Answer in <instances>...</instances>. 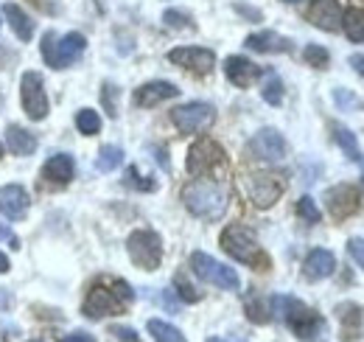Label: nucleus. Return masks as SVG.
Returning a JSON list of instances; mask_svg holds the SVG:
<instances>
[{"instance_id":"obj_27","label":"nucleus","mask_w":364,"mask_h":342,"mask_svg":"<svg viewBox=\"0 0 364 342\" xmlns=\"http://www.w3.org/2000/svg\"><path fill=\"white\" fill-rule=\"evenodd\" d=\"M149 334L154 337V342H188L180 328L166 320H149Z\"/></svg>"},{"instance_id":"obj_6","label":"nucleus","mask_w":364,"mask_h":342,"mask_svg":"<svg viewBox=\"0 0 364 342\" xmlns=\"http://www.w3.org/2000/svg\"><path fill=\"white\" fill-rule=\"evenodd\" d=\"M127 250L132 264L146 272H154L163 264V239L154 230H132V236L127 239Z\"/></svg>"},{"instance_id":"obj_15","label":"nucleus","mask_w":364,"mask_h":342,"mask_svg":"<svg viewBox=\"0 0 364 342\" xmlns=\"http://www.w3.org/2000/svg\"><path fill=\"white\" fill-rule=\"evenodd\" d=\"M28 208H31V197L23 185H17V182L0 185V214L6 219L20 222V219H26Z\"/></svg>"},{"instance_id":"obj_16","label":"nucleus","mask_w":364,"mask_h":342,"mask_svg":"<svg viewBox=\"0 0 364 342\" xmlns=\"http://www.w3.org/2000/svg\"><path fill=\"white\" fill-rule=\"evenodd\" d=\"M342 6L339 0H311L309 20L322 31H339L342 28Z\"/></svg>"},{"instance_id":"obj_19","label":"nucleus","mask_w":364,"mask_h":342,"mask_svg":"<svg viewBox=\"0 0 364 342\" xmlns=\"http://www.w3.org/2000/svg\"><path fill=\"white\" fill-rule=\"evenodd\" d=\"M336 269V256L331 250H311L306 261H303V275L309 281H322V278H331Z\"/></svg>"},{"instance_id":"obj_7","label":"nucleus","mask_w":364,"mask_h":342,"mask_svg":"<svg viewBox=\"0 0 364 342\" xmlns=\"http://www.w3.org/2000/svg\"><path fill=\"white\" fill-rule=\"evenodd\" d=\"M191 269H193V275H196L199 281L213 284V286H219V289L238 292V286H241L238 272L230 269L228 264L216 261L213 256H208V253H193V256H191Z\"/></svg>"},{"instance_id":"obj_45","label":"nucleus","mask_w":364,"mask_h":342,"mask_svg":"<svg viewBox=\"0 0 364 342\" xmlns=\"http://www.w3.org/2000/svg\"><path fill=\"white\" fill-rule=\"evenodd\" d=\"M3 272H9V258L0 253V275H3Z\"/></svg>"},{"instance_id":"obj_35","label":"nucleus","mask_w":364,"mask_h":342,"mask_svg":"<svg viewBox=\"0 0 364 342\" xmlns=\"http://www.w3.org/2000/svg\"><path fill=\"white\" fill-rule=\"evenodd\" d=\"M115 98H118V87L109 85V82H104V87H101V101H104V110H107V115H109V118H115V115H118Z\"/></svg>"},{"instance_id":"obj_40","label":"nucleus","mask_w":364,"mask_h":342,"mask_svg":"<svg viewBox=\"0 0 364 342\" xmlns=\"http://www.w3.org/2000/svg\"><path fill=\"white\" fill-rule=\"evenodd\" d=\"M112 334H115L121 342H140L135 331H132V328H127V326H115V328H112Z\"/></svg>"},{"instance_id":"obj_39","label":"nucleus","mask_w":364,"mask_h":342,"mask_svg":"<svg viewBox=\"0 0 364 342\" xmlns=\"http://www.w3.org/2000/svg\"><path fill=\"white\" fill-rule=\"evenodd\" d=\"M0 242H6L11 250H17V247H20V239H17V233H14L11 227H6V224H0Z\"/></svg>"},{"instance_id":"obj_2","label":"nucleus","mask_w":364,"mask_h":342,"mask_svg":"<svg viewBox=\"0 0 364 342\" xmlns=\"http://www.w3.org/2000/svg\"><path fill=\"white\" fill-rule=\"evenodd\" d=\"M272 306L277 317H283L289 323V328L300 337L303 342H322L325 334V320L319 317L314 309H309L306 303L294 298H272Z\"/></svg>"},{"instance_id":"obj_10","label":"nucleus","mask_w":364,"mask_h":342,"mask_svg":"<svg viewBox=\"0 0 364 342\" xmlns=\"http://www.w3.org/2000/svg\"><path fill=\"white\" fill-rule=\"evenodd\" d=\"M20 101H23V110H26V115L31 121H46L48 118L50 104H48L46 85H43L40 73H34V71L23 73V79H20Z\"/></svg>"},{"instance_id":"obj_17","label":"nucleus","mask_w":364,"mask_h":342,"mask_svg":"<svg viewBox=\"0 0 364 342\" xmlns=\"http://www.w3.org/2000/svg\"><path fill=\"white\" fill-rule=\"evenodd\" d=\"M177 95H180V90L171 82H146V85H140L135 90V104L151 110V107H157V104H163L168 98H177Z\"/></svg>"},{"instance_id":"obj_18","label":"nucleus","mask_w":364,"mask_h":342,"mask_svg":"<svg viewBox=\"0 0 364 342\" xmlns=\"http://www.w3.org/2000/svg\"><path fill=\"white\" fill-rule=\"evenodd\" d=\"M225 73H228V79L235 87H250L252 82H258L261 68H258L255 62H250L247 56H228Z\"/></svg>"},{"instance_id":"obj_43","label":"nucleus","mask_w":364,"mask_h":342,"mask_svg":"<svg viewBox=\"0 0 364 342\" xmlns=\"http://www.w3.org/2000/svg\"><path fill=\"white\" fill-rule=\"evenodd\" d=\"M235 11H241V14L252 17V20H261V11H255V9H247V6H235Z\"/></svg>"},{"instance_id":"obj_21","label":"nucleus","mask_w":364,"mask_h":342,"mask_svg":"<svg viewBox=\"0 0 364 342\" xmlns=\"http://www.w3.org/2000/svg\"><path fill=\"white\" fill-rule=\"evenodd\" d=\"M244 45H247L250 51H258V53H289V51H291V40L280 37L277 31H258V34H250Z\"/></svg>"},{"instance_id":"obj_28","label":"nucleus","mask_w":364,"mask_h":342,"mask_svg":"<svg viewBox=\"0 0 364 342\" xmlns=\"http://www.w3.org/2000/svg\"><path fill=\"white\" fill-rule=\"evenodd\" d=\"M121 163H124V149H121V146H101L98 160H95V169L101 171V174L115 171Z\"/></svg>"},{"instance_id":"obj_4","label":"nucleus","mask_w":364,"mask_h":342,"mask_svg":"<svg viewBox=\"0 0 364 342\" xmlns=\"http://www.w3.org/2000/svg\"><path fill=\"white\" fill-rule=\"evenodd\" d=\"M132 289L127 281H112V289L104 286V284H95L87 300H85V314L90 320H101V317H109V314H121L127 309V303H132Z\"/></svg>"},{"instance_id":"obj_34","label":"nucleus","mask_w":364,"mask_h":342,"mask_svg":"<svg viewBox=\"0 0 364 342\" xmlns=\"http://www.w3.org/2000/svg\"><path fill=\"white\" fill-rule=\"evenodd\" d=\"M174 289H177V295H180V300H185V303H199V292L185 281V275H174Z\"/></svg>"},{"instance_id":"obj_25","label":"nucleus","mask_w":364,"mask_h":342,"mask_svg":"<svg viewBox=\"0 0 364 342\" xmlns=\"http://www.w3.org/2000/svg\"><path fill=\"white\" fill-rule=\"evenodd\" d=\"M342 31L348 34L350 43H364V9H348L342 14Z\"/></svg>"},{"instance_id":"obj_13","label":"nucleus","mask_w":364,"mask_h":342,"mask_svg":"<svg viewBox=\"0 0 364 342\" xmlns=\"http://www.w3.org/2000/svg\"><path fill=\"white\" fill-rule=\"evenodd\" d=\"M168 62L171 65H180L185 71H193V73H210L213 65H216V53L210 48H174L168 51Z\"/></svg>"},{"instance_id":"obj_3","label":"nucleus","mask_w":364,"mask_h":342,"mask_svg":"<svg viewBox=\"0 0 364 342\" xmlns=\"http://www.w3.org/2000/svg\"><path fill=\"white\" fill-rule=\"evenodd\" d=\"M222 247L230 258H235L238 264H247L252 269H269V256L258 247V239L250 227L244 224H230L222 233Z\"/></svg>"},{"instance_id":"obj_33","label":"nucleus","mask_w":364,"mask_h":342,"mask_svg":"<svg viewBox=\"0 0 364 342\" xmlns=\"http://www.w3.org/2000/svg\"><path fill=\"white\" fill-rule=\"evenodd\" d=\"M297 214H300L303 222H309V224H317L319 219H322L317 202H314L311 197H300V202H297Z\"/></svg>"},{"instance_id":"obj_9","label":"nucleus","mask_w":364,"mask_h":342,"mask_svg":"<svg viewBox=\"0 0 364 342\" xmlns=\"http://www.w3.org/2000/svg\"><path fill=\"white\" fill-rule=\"evenodd\" d=\"M171 121H174V127L180 129L182 135H199V132L213 127L216 110H213V104L191 101V104H182V107L171 110Z\"/></svg>"},{"instance_id":"obj_49","label":"nucleus","mask_w":364,"mask_h":342,"mask_svg":"<svg viewBox=\"0 0 364 342\" xmlns=\"http://www.w3.org/2000/svg\"><path fill=\"white\" fill-rule=\"evenodd\" d=\"M362 185H364V180H362Z\"/></svg>"},{"instance_id":"obj_47","label":"nucleus","mask_w":364,"mask_h":342,"mask_svg":"<svg viewBox=\"0 0 364 342\" xmlns=\"http://www.w3.org/2000/svg\"><path fill=\"white\" fill-rule=\"evenodd\" d=\"M286 3H300V0H286Z\"/></svg>"},{"instance_id":"obj_23","label":"nucleus","mask_w":364,"mask_h":342,"mask_svg":"<svg viewBox=\"0 0 364 342\" xmlns=\"http://www.w3.org/2000/svg\"><path fill=\"white\" fill-rule=\"evenodd\" d=\"M6 146L11 149V155H17V157H26V155H34V149H37V138L28 132V129L23 127H11L6 129Z\"/></svg>"},{"instance_id":"obj_1","label":"nucleus","mask_w":364,"mask_h":342,"mask_svg":"<svg viewBox=\"0 0 364 342\" xmlns=\"http://www.w3.org/2000/svg\"><path fill=\"white\" fill-rule=\"evenodd\" d=\"M182 202L193 216H199L205 222H216L228 211V191L219 182L199 177L182 188Z\"/></svg>"},{"instance_id":"obj_20","label":"nucleus","mask_w":364,"mask_h":342,"mask_svg":"<svg viewBox=\"0 0 364 342\" xmlns=\"http://www.w3.org/2000/svg\"><path fill=\"white\" fill-rule=\"evenodd\" d=\"M76 174V163L70 155H50L48 163L43 166V177L53 185H68Z\"/></svg>"},{"instance_id":"obj_38","label":"nucleus","mask_w":364,"mask_h":342,"mask_svg":"<svg viewBox=\"0 0 364 342\" xmlns=\"http://www.w3.org/2000/svg\"><path fill=\"white\" fill-rule=\"evenodd\" d=\"M348 253H350V258L364 269V239H350V242H348Z\"/></svg>"},{"instance_id":"obj_32","label":"nucleus","mask_w":364,"mask_h":342,"mask_svg":"<svg viewBox=\"0 0 364 342\" xmlns=\"http://www.w3.org/2000/svg\"><path fill=\"white\" fill-rule=\"evenodd\" d=\"M303 56H306V62H309L311 68H317V71H325L328 62H331V53H328L322 45H314V43L303 51Z\"/></svg>"},{"instance_id":"obj_48","label":"nucleus","mask_w":364,"mask_h":342,"mask_svg":"<svg viewBox=\"0 0 364 342\" xmlns=\"http://www.w3.org/2000/svg\"><path fill=\"white\" fill-rule=\"evenodd\" d=\"M0 157H3V146H0Z\"/></svg>"},{"instance_id":"obj_12","label":"nucleus","mask_w":364,"mask_h":342,"mask_svg":"<svg viewBox=\"0 0 364 342\" xmlns=\"http://www.w3.org/2000/svg\"><path fill=\"white\" fill-rule=\"evenodd\" d=\"M250 155L264 160V163H280L286 157V140L277 129L267 127L255 132V138L250 140Z\"/></svg>"},{"instance_id":"obj_14","label":"nucleus","mask_w":364,"mask_h":342,"mask_svg":"<svg viewBox=\"0 0 364 342\" xmlns=\"http://www.w3.org/2000/svg\"><path fill=\"white\" fill-rule=\"evenodd\" d=\"M325 202H328V211L333 219H350L362 211V202H359V191L353 185H333L328 194H325Z\"/></svg>"},{"instance_id":"obj_31","label":"nucleus","mask_w":364,"mask_h":342,"mask_svg":"<svg viewBox=\"0 0 364 342\" xmlns=\"http://www.w3.org/2000/svg\"><path fill=\"white\" fill-rule=\"evenodd\" d=\"M76 127L82 135H98V129H101V118H98V113L95 110H79L76 113Z\"/></svg>"},{"instance_id":"obj_5","label":"nucleus","mask_w":364,"mask_h":342,"mask_svg":"<svg viewBox=\"0 0 364 342\" xmlns=\"http://www.w3.org/2000/svg\"><path fill=\"white\" fill-rule=\"evenodd\" d=\"M85 48H87V40L79 31H70L62 40H56L53 31H48L46 37H43V56H46V62L50 68H59V71L62 68H70L73 62H79V56L85 53Z\"/></svg>"},{"instance_id":"obj_37","label":"nucleus","mask_w":364,"mask_h":342,"mask_svg":"<svg viewBox=\"0 0 364 342\" xmlns=\"http://www.w3.org/2000/svg\"><path fill=\"white\" fill-rule=\"evenodd\" d=\"M127 182H129V185H135V188H140V191H157V182H154V180H149V177H140L135 166L127 171Z\"/></svg>"},{"instance_id":"obj_44","label":"nucleus","mask_w":364,"mask_h":342,"mask_svg":"<svg viewBox=\"0 0 364 342\" xmlns=\"http://www.w3.org/2000/svg\"><path fill=\"white\" fill-rule=\"evenodd\" d=\"M9 306H11V292L0 289V309H9Z\"/></svg>"},{"instance_id":"obj_41","label":"nucleus","mask_w":364,"mask_h":342,"mask_svg":"<svg viewBox=\"0 0 364 342\" xmlns=\"http://www.w3.org/2000/svg\"><path fill=\"white\" fill-rule=\"evenodd\" d=\"M62 342H95L90 334H85V331H76V334H68V337H62Z\"/></svg>"},{"instance_id":"obj_46","label":"nucleus","mask_w":364,"mask_h":342,"mask_svg":"<svg viewBox=\"0 0 364 342\" xmlns=\"http://www.w3.org/2000/svg\"><path fill=\"white\" fill-rule=\"evenodd\" d=\"M208 342H222V340H219V337H210V340H208Z\"/></svg>"},{"instance_id":"obj_26","label":"nucleus","mask_w":364,"mask_h":342,"mask_svg":"<svg viewBox=\"0 0 364 342\" xmlns=\"http://www.w3.org/2000/svg\"><path fill=\"white\" fill-rule=\"evenodd\" d=\"M244 311H247V317L252 320V323H258V326H264V323H269V309H267V300L261 298L258 292H250L247 298H244Z\"/></svg>"},{"instance_id":"obj_42","label":"nucleus","mask_w":364,"mask_h":342,"mask_svg":"<svg viewBox=\"0 0 364 342\" xmlns=\"http://www.w3.org/2000/svg\"><path fill=\"white\" fill-rule=\"evenodd\" d=\"M350 68L364 76V53H353V56H350Z\"/></svg>"},{"instance_id":"obj_29","label":"nucleus","mask_w":364,"mask_h":342,"mask_svg":"<svg viewBox=\"0 0 364 342\" xmlns=\"http://www.w3.org/2000/svg\"><path fill=\"white\" fill-rule=\"evenodd\" d=\"M333 101H336V107H339L342 113H359L364 107L362 98H359L353 90H345V87H336V90H333Z\"/></svg>"},{"instance_id":"obj_24","label":"nucleus","mask_w":364,"mask_h":342,"mask_svg":"<svg viewBox=\"0 0 364 342\" xmlns=\"http://www.w3.org/2000/svg\"><path fill=\"white\" fill-rule=\"evenodd\" d=\"M333 140L342 146V152L348 155V160L359 163L364 169V155H362V149H359V143H356V135H353L350 129L342 127V124H333Z\"/></svg>"},{"instance_id":"obj_22","label":"nucleus","mask_w":364,"mask_h":342,"mask_svg":"<svg viewBox=\"0 0 364 342\" xmlns=\"http://www.w3.org/2000/svg\"><path fill=\"white\" fill-rule=\"evenodd\" d=\"M3 14H6L11 31L17 34V40H20V43H31V37H34V23H31V17H28L17 3H6V6H3Z\"/></svg>"},{"instance_id":"obj_36","label":"nucleus","mask_w":364,"mask_h":342,"mask_svg":"<svg viewBox=\"0 0 364 342\" xmlns=\"http://www.w3.org/2000/svg\"><path fill=\"white\" fill-rule=\"evenodd\" d=\"M163 23H166L168 28H188V26H191V17H188L185 11H177V9H168V11L163 14Z\"/></svg>"},{"instance_id":"obj_11","label":"nucleus","mask_w":364,"mask_h":342,"mask_svg":"<svg viewBox=\"0 0 364 342\" xmlns=\"http://www.w3.org/2000/svg\"><path fill=\"white\" fill-rule=\"evenodd\" d=\"M283 191H286V182L277 174H252L247 180V194L255 208H272L283 197Z\"/></svg>"},{"instance_id":"obj_30","label":"nucleus","mask_w":364,"mask_h":342,"mask_svg":"<svg viewBox=\"0 0 364 342\" xmlns=\"http://www.w3.org/2000/svg\"><path fill=\"white\" fill-rule=\"evenodd\" d=\"M261 95H264V101H267V104L280 107V101H283V82H280V76H277V73H269V76H267Z\"/></svg>"},{"instance_id":"obj_8","label":"nucleus","mask_w":364,"mask_h":342,"mask_svg":"<svg viewBox=\"0 0 364 342\" xmlns=\"http://www.w3.org/2000/svg\"><path fill=\"white\" fill-rule=\"evenodd\" d=\"M225 160H228V155H225V149L216 140L199 138L188 149V163L185 166H188V174H193V177H208V174H213L219 166H225Z\"/></svg>"}]
</instances>
